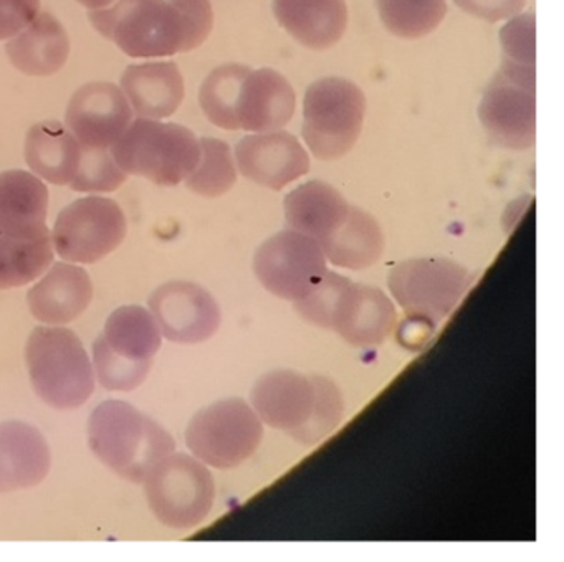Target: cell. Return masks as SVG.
<instances>
[{"instance_id":"cell-1","label":"cell","mask_w":564,"mask_h":562,"mask_svg":"<svg viewBox=\"0 0 564 562\" xmlns=\"http://www.w3.org/2000/svg\"><path fill=\"white\" fill-rule=\"evenodd\" d=\"M91 25L133 58H161L193 52L209 39V0H115L88 12Z\"/></svg>"},{"instance_id":"cell-2","label":"cell","mask_w":564,"mask_h":562,"mask_svg":"<svg viewBox=\"0 0 564 562\" xmlns=\"http://www.w3.org/2000/svg\"><path fill=\"white\" fill-rule=\"evenodd\" d=\"M87 433L94 455L131 483H143L153 466L176 448L163 425L124 400L100 403L90 413Z\"/></svg>"},{"instance_id":"cell-3","label":"cell","mask_w":564,"mask_h":562,"mask_svg":"<svg viewBox=\"0 0 564 562\" xmlns=\"http://www.w3.org/2000/svg\"><path fill=\"white\" fill-rule=\"evenodd\" d=\"M25 363L35 393L52 409H80L94 393V364L68 327H35L25 344Z\"/></svg>"},{"instance_id":"cell-4","label":"cell","mask_w":564,"mask_h":562,"mask_svg":"<svg viewBox=\"0 0 564 562\" xmlns=\"http://www.w3.org/2000/svg\"><path fill=\"white\" fill-rule=\"evenodd\" d=\"M118 165L128 175L173 187L189 177L200 159V142L176 122L138 118L111 145Z\"/></svg>"},{"instance_id":"cell-5","label":"cell","mask_w":564,"mask_h":562,"mask_svg":"<svg viewBox=\"0 0 564 562\" xmlns=\"http://www.w3.org/2000/svg\"><path fill=\"white\" fill-rule=\"evenodd\" d=\"M161 329L151 311L121 306L105 323L104 334L94 343V370L108 390L130 392L150 376L161 349Z\"/></svg>"},{"instance_id":"cell-6","label":"cell","mask_w":564,"mask_h":562,"mask_svg":"<svg viewBox=\"0 0 564 562\" xmlns=\"http://www.w3.org/2000/svg\"><path fill=\"white\" fill-rule=\"evenodd\" d=\"M366 98L356 83L329 76L312 83L303 101L302 134L319 161L345 158L361 136Z\"/></svg>"},{"instance_id":"cell-7","label":"cell","mask_w":564,"mask_h":562,"mask_svg":"<svg viewBox=\"0 0 564 562\" xmlns=\"http://www.w3.org/2000/svg\"><path fill=\"white\" fill-rule=\"evenodd\" d=\"M148 506L161 525L177 531L196 528L216 499L213 473L196 456L170 453L143 482Z\"/></svg>"},{"instance_id":"cell-8","label":"cell","mask_w":564,"mask_h":562,"mask_svg":"<svg viewBox=\"0 0 564 562\" xmlns=\"http://www.w3.org/2000/svg\"><path fill=\"white\" fill-rule=\"evenodd\" d=\"M478 118L495 144L527 151L536 141V68L501 60L481 96Z\"/></svg>"},{"instance_id":"cell-9","label":"cell","mask_w":564,"mask_h":562,"mask_svg":"<svg viewBox=\"0 0 564 562\" xmlns=\"http://www.w3.org/2000/svg\"><path fill=\"white\" fill-rule=\"evenodd\" d=\"M471 281V271L457 261L427 257L395 264L389 273L388 287L409 317L434 329L457 306Z\"/></svg>"},{"instance_id":"cell-10","label":"cell","mask_w":564,"mask_h":562,"mask_svg":"<svg viewBox=\"0 0 564 562\" xmlns=\"http://www.w3.org/2000/svg\"><path fill=\"white\" fill-rule=\"evenodd\" d=\"M263 423L243 399H224L200 409L186 430L187 448L204 465L227 469L256 453Z\"/></svg>"},{"instance_id":"cell-11","label":"cell","mask_w":564,"mask_h":562,"mask_svg":"<svg viewBox=\"0 0 564 562\" xmlns=\"http://www.w3.org/2000/svg\"><path fill=\"white\" fill-rule=\"evenodd\" d=\"M127 231V217L117 202L85 197L61 212L52 244L65 261L91 264L113 253L123 244Z\"/></svg>"},{"instance_id":"cell-12","label":"cell","mask_w":564,"mask_h":562,"mask_svg":"<svg viewBox=\"0 0 564 562\" xmlns=\"http://www.w3.org/2000/svg\"><path fill=\"white\" fill-rule=\"evenodd\" d=\"M253 270L267 291L296 301L325 277L328 268L318 241L289 228L260 245Z\"/></svg>"},{"instance_id":"cell-13","label":"cell","mask_w":564,"mask_h":562,"mask_svg":"<svg viewBox=\"0 0 564 562\" xmlns=\"http://www.w3.org/2000/svg\"><path fill=\"white\" fill-rule=\"evenodd\" d=\"M148 304L161 334L177 344H199L210 339L223 320L213 294L193 281L161 284Z\"/></svg>"},{"instance_id":"cell-14","label":"cell","mask_w":564,"mask_h":562,"mask_svg":"<svg viewBox=\"0 0 564 562\" xmlns=\"http://www.w3.org/2000/svg\"><path fill=\"white\" fill-rule=\"evenodd\" d=\"M133 121L123 89L113 83H87L68 101L65 126L84 148L110 149Z\"/></svg>"},{"instance_id":"cell-15","label":"cell","mask_w":564,"mask_h":562,"mask_svg":"<svg viewBox=\"0 0 564 562\" xmlns=\"http://www.w3.org/2000/svg\"><path fill=\"white\" fill-rule=\"evenodd\" d=\"M398 324V313L388 294L371 284L346 281L336 296L328 329L355 347L384 343Z\"/></svg>"},{"instance_id":"cell-16","label":"cell","mask_w":564,"mask_h":562,"mask_svg":"<svg viewBox=\"0 0 564 562\" xmlns=\"http://www.w3.org/2000/svg\"><path fill=\"white\" fill-rule=\"evenodd\" d=\"M236 165L249 181L282 191L310 171V155L299 138L279 129L246 136L237 144Z\"/></svg>"},{"instance_id":"cell-17","label":"cell","mask_w":564,"mask_h":562,"mask_svg":"<svg viewBox=\"0 0 564 562\" xmlns=\"http://www.w3.org/2000/svg\"><path fill=\"white\" fill-rule=\"evenodd\" d=\"M250 402L262 423L292 433L312 415L315 383L312 376L295 370H272L253 383Z\"/></svg>"},{"instance_id":"cell-18","label":"cell","mask_w":564,"mask_h":562,"mask_svg":"<svg viewBox=\"0 0 564 562\" xmlns=\"http://www.w3.org/2000/svg\"><path fill=\"white\" fill-rule=\"evenodd\" d=\"M51 466V446L37 426L0 423V495L41 485Z\"/></svg>"},{"instance_id":"cell-19","label":"cell","mask_w":564,"mask_h":562,"mask_svg":"<svg viewBox=\"0 0 564 562\" xmlns=\"http://www.w3.org/2000/svg\"><path fill=\"white\" fill-rule=\"evenodd\" d=\"M94 300V283L87 270L70 263L51 264L42 280L28 293L32 316L48 326L78 320Z\"/></svg>"},{"instance_id":"cell-20","label":"cell","mask_w":564,"mask_h":562,"mask_svg":"<svg viewBox=\"0 0 564 562\" xmlns=\"http://www.w3.org/2000/svg\"><path fill=\"white\" fill-rule=\"evenodd\" d=\"M295 108V89L282 73L272 68L250 69L240 88L237 119L246 131H279L292 121Z\"/></svg>"},{"instance_id":"cell-21","label":"cell","mask_w":564,"mask_h":562,"mask_svg":"<svg viewBox=\"0 0 564 562\" xmlns=\"http://www.w3.org/2000/svg\"><path fill=\"white\" fill-rule=\"evenodd\" d=\"M121 89L138 118L164 119L180 109L184 78L174 62L130 65L121 76Z\"/></svg>"},{"instance_id":"cell-22","label":"cell","mask_w":564,"mask_h":562,"mask_svg":"<svg viewBox=\"0 0 564 562\" xmlns=\"http://www.w3.org/2000/svg\"><path fill=\"white\" fill-rule=\"evenodd\" d=\"M273 13L286 33L312 50L332 48L348 26L345 0H275Z\"/></svg>"},{"instance_id":"cell-23","label":"cell","mask_w":564,"mask_h":562,"mask_svg":"<svg viewBox=\"0 0 564 562\" xmlns=\"http://www.w3.org/2000/svg\"><path fill=\"white\" fill-rule=\"evenodd\" d=\"M12 65L29 76L61 72L70 55V36L57 17L41 12L6 46Z\"/></svg>"},{"instance_id":"cell-24","label":"cell","mask_w":564,"mask_h":562,"mask_svg":"<svg viewBox=\"0 0 564 562\" xmlns=\"http://www.w3.org/2000/svg\"><path fill=\"white\" fill-rule=\"evenodd\" d=\"M48 188L28 171L0 174V234L39 237L47 234Z\"/></svg>"},{"instance_id":"cell-25","label":"cell","mask_w":564,"mask_h":562,"mask_svg":"<svg viewBox=\"0 0 564 562\" xmlns=\"http://www.w3.org/2000/svg\"><path fill=\"white\" fill-rule=\"evenodd\" d=\"M349 207L341 192L323 181L305 182L283 202L289 228L315 238L319 245L346 220Z\"/></svg>"},{"instance_id":"cell-26","label":"cell","mask_w":564,"mask_h":562,"mask_svg":"<svg viewBox=\"0 0 564 562\" xmlns=\"http://www.w3.org/2000/svg\"><path fill=\"white\" fill-rule=\"evenodd\" d=\"M82 144L61 121H42L29 129L25 161L37 177L68 185L80 162Z\"/></svg>"},{"instance_id":"cell-27","label":"cell","mask_w":564,"mask_h":562,"mask_svg":"<svg viewBox=\"0 0 564 562\" xmlns=\"http://www.w3.org/2000/svg\"><path fill=\"white\" fill-rule=\"evenodd\" d=\"M319 247L336 267L365 270L382 257L384 234L371 214L351 205L346 220Z\"/></svg>"},{"instance_id":"cell-28","label":"cell","mask_w":564,"mask_h":562,"mask_svg":"<svg viewBox=\"0 0 564 562\" xmlns=\"http://www.w3.org/2000/svg\"><path fill=\"white\" fill-rule=\"evenodd\" d=\"M52 234L11 237L0 234V290L25 287L54 263Z\"/></svg>"},{"instance_id":"cell-29","label":"cell","mask_w":564,"mask_h":562,"mask_svg":"<svg viewBox=\"0 0 564 562\" xmlns=\"http://www.w3.org/2000/svg\"><path fill=\"white\" fill-rule=\"evenodd\" d=\"M249 66L227 63L217 66L207 75L199 89V102L204 115L217 128L227 131L240 129L237 119V102L243 79L250 73Z\"/></svg>"},{"instance_id":"cell-30","label":"cell","mask_w":564,"mask_h":562,"mask_svg":"<svg viewBox=\"0 0 564 562\" xmlns=\"http://www.w3.org/2000/svg\"><path fill=\"white\" fill-rule=\"evenodd\" d=\"M381 22L399 39L417 40L434 32L447 13L445 0H375Z\"/></svg>"},{"instance_id":"cell-31","label":"cell","mask_w":564,"mask_h":562,"mask_svg":"<svg viewBox=\"0 0 564 562\" xmlns=\"http://www.w3.org/2000/svg\"><path fill=\"white\" fill-rule=\"evenodd\" d=\"M200 159L186 179V187L203 197H220L237 182V165L227 142L200 138Z\"/></svg>"},{"instance_id":"cell-32","label":"cell","mask_w":564,"mask_h":562,"mask_svg":"<svg viewBox=\"0 0 564 562\" xmlns=\"http://www.w3.org/2000/svg\"><path fill=\"white\" fill-rule=\"evenodd\" d=\"M315 383V406L308 422L290 435L303 445H313L328 436L341 423L345 415V400L333 380L323 376H312Z\"/></svg>"},{"instance_id":"cell-33","label":"cell","mask_w":564,"mask_h":562,"mask_svg":"<svg viewBox=\"0 0 564 562\" xmlns=\"http://www.w3.org/2000/svg\"><path fill=\"white\" fill-rule=\"evenodd\" d=\"M128 174L118 165L113 152L107 148H84L82 145L80 162L70 187L75 192L104 194L120 188L127 182Z\"/></svg>"},{"instance_id":"cell-34","label":"cell","mask_w":564,"mask_h":562,"mask_svg":"<svg viewBox=\"0 0 564 562\" xmlns=\"http://www.w3.org/2000/svg\"><path fill=\"white\" fill-rule=\"evenodd\" d=\"M503 60L520 65L534 66V15L533 13H518L511 17L510 22L500 32Z\"/></svg>"},{"instance_id":"cell-35","label":"cell","mask_w":564,"mask_h":562,"mask_svg":"<svg viewBox=\"0 0 564 562\" xmlns=\"http://www.w3.org/2000/svg\"><path fill=\"white\" fill-rule=\"evenodd\" d=\"M41 13V0H0V42L11 40Z\"/></svg>"},{"instance_id":"cell-36","label":"cell","mask_w":564,"mask_h":562,"mask_svg":"<svg viewBox=\"0 0 564 562\" xmlns=\"http://www.w3.org/2000/svg\"><path fill=\"white\" fill-rule=\"evenodd\" d=\"M458 9L485 22L497 23L521 13L527 0H454Z\"/></svg>"},{"instance_id":"cell-37","label":"cell","mask_w":564,"mask_h":562,"mask_svg":"<svg viewBox=\"0 0 564 562\" xmlns=\"http://www.w3.org/2000/svg\"><path fill=\"white\" fill-rule=\"evenodd\" d=\"M82 6L87 7L88 10L105 9V7L111 6L115 0H77Z\"/></svg>"}]
</instances>
